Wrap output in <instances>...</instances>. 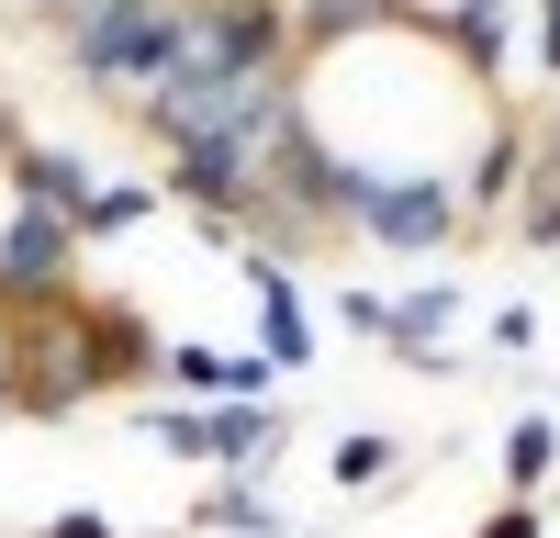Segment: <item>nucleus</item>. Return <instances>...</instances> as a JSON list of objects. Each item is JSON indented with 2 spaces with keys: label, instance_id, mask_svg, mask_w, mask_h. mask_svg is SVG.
<instances>
[{
  "label": "nucleus",
  "instance_id": "obj_8",
  "mask_svg": "<svg viewBox=\"0 0 560 538\" xmlns=\"http://www.w3.org/2000/svg\"><path fill=\"white\" fill-rule=\"evenodd\" d=\"M549 460H560V426H549V416H516V437H504V482L538 493V482H549Z\"/></svg>",
  "mask_w": 560,
  "mask_h": 538
},
{
  "label": "nucleus",
  "instance_id": "obj_5",
  "mask_svg": "<svg viewBox=\"0 0 560 538\" xmlns=\"http://www.w3.org/2000/svg\"><path fill=\"white\" fill-rule=\"evenodd\" d=\"M359 34H404V0H292V57L303 68H325Z\"/></svg>",
  "mask_w": 560,
  "mask_h": 538
},
{
  "label": "nucleus",
  "instance_id": "obj_12",
  "mask_svg": "<svg viewBox=\"0 0 560 538\" xmlns=\"http://www.w3.org/2000/svg\"><path fill=\"white\" fill-rule=\"evenodd\" d=\"M337 314H348L359 337H382V326H393V292H370V281H348V292H337Z\"/></svg>",
  "mask_w": 560,
  "mask_h": 538
},
{
  "label": "nucleus",
  "instance_id": "obj_1",
  "mask_svg": "<svg viewBox=\"0 0 560 538\" xmlns=\"http://www.w3.org/2000/svg\"><path fill=\"white\" fill-rule=\"evenodd\" d=\"M348 236L370 247H404V258H427V247H459L471 236V202H459V179H370L348 168Z\"/></svg>",
  "mask_w": 560,
  "mask_h": 538
},
{
  "label": "nucleus",
  "instance_id": "obj_11",
  "mask_svg": "<svg viewBox=\"0 0 560 538\" xmlns=\"http://www.w3.org/2000/svg\"><path fill=\"white\" fill-rule=\"evenodd\" d=\"M0 416H23V314H0Z\"/></svg>",
  "mask_w": 560,
  "mask_h": 538
},
{
  "label": "nucleus",
  "instance_id": "obj_4",
  "mask_svg": "<svg viewBox=\"0 0 560 538\" xmlns=\"http://www.w3.org/2000/svg\"><path fill=\"white\" fill-rule=\"evenodd\" d=\"M247 303H258V359L269 371H303L314 359V314H303V281L269 247H247Z\"/></svg>",
  "mask_w": 560,
  "mask_h": 538
},
{
  "label": "nucleus",
  "instance_id": "obj_9",
  "mask_svg": "<svg viewBox=\"0 0 560 538\" xmlns=\"http://www.w3.org/2000/svg\"><path fill=\"white\" fill-rule=\"evenodd\" d=\"M393 471H404V437H382V426H359V437L337 448V482H348V493H359V482H393Z\"/></svg>",
  "mask_w": 560,
  "mask_h": 538
},
{
  "label": "nucleus",
  "instance_id": "obj_14",
  "mask_svg": "<svg viewBox=\"0 0 560 538\" xmlns=\"http://www.w3.org/2000/svg\"><path fill=\"white\" fill-rule=\"evenodd\" d=\"M45 538H113V516H90V505H68V516L45 527Z\"/></svg>",
  "mask_w": 560,
  "mask_h": 538
},
{
  "label": "nucleus",
  "instance_id": "obj_2",
  "mask_svg": "<svg viewBox=\"0 0 560 538\" xmlns=\"http://www.w3.org/2000/svg\"><path fill=\"white\" fill-rule=\"evenodd\" d=\"M135 426H147L168 460H213V471H258V460L292 448V416H280V404H147Z\"/></svg>",
  "mask_w": 560,
  "mask_h": 538
},
{
  "label": "nucleus",
  "instance_id": "obj_7",
  "mask_svg": "<svg viewBox=\"0 0 560 538\" xmlns=\"http://www.w3.org/2000/svg\"><path fill=\"white\" fill-rule=\"evenodd\" d=\"M459 326V281H415V292H393V326H382V348L404 359V371H448L438 359V337Z\"/></svg>",
  "mask_w": 560,
  "mask_h": 538
},
{
  "label": "nucleus",
  "instance_id": "obj_6",
  "mask_svg": "<svg viewBox=\"0 0 560 538\" xmlns=\"http://www.w3.org/2000/svg\"><path fill=\"white\" fill-rule=\"evenodd\" d=\"M0 179H12V202H45V213H68V224L90 213V191H102V179H90L68 147H34V134H23L12 157H0Z\"/></svg>",
  "mask_w": 560,
  "mask_h": 538
},
{
  "label": "nucleus",
  "instance_id": "obj_13",
  "mask_svg": "<svg viewBox=\"0 0 560 538\" xmlns=\"http://www.w3.org/2000/svg\"><path fill=\"white\" fill-rule=\"evenodd\" d=\"M482 538H549V527H538V505H527V493H516V505H504V516H493Z\"/></svg>",
  "mask_w": 560,
  "mask_h": 538
},
{
  "label": "nucleus",
  "instance_id": "obj_3",
  "mask_svg": "<svg viewBox=\"0 0 560 538\" xmlns=\"http://www.w3.org/2000/svg\"><path fill=\"white\" fill-rule=\"evenodd\" d=\"M158 382L179 393V404H269V359L258 348H191V337H168L158 348Z\"/></svg>",
  "mask_w": 560,
  "mask_h": 538
},
{
  "label": "nucleus",
  "instance_id": "obj_10",
  "mask_svg": "<svg viewBox=\"0 0 560 538\" xmlns=\"http://www.w3.org/2000/svg\"><path fill=\"white\" fill-rule=\"evenodd\" d=\"M202 516H213V527H258V538H292V527H280V505H269L258 482H224V493H213Z\"/></svg>",
  "mask_w": 560,
  "mask_h": 538
}]
</instances>
